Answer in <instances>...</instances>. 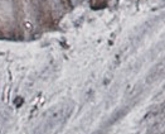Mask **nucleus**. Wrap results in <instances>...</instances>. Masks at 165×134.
Masks as SVG:
<instances>
[]
</instances>
